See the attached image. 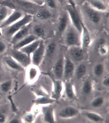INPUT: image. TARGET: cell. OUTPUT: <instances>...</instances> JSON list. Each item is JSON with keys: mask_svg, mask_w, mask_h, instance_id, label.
Returning a JSON list of instances; mask_svg holds the SVG:
<instances>
[{"mask_svg": "<svg viewBox=\"0 0 109 123\" xmlns=\"http://www.w3.org/2000/svg\"><path fill=\"white\" fill-rule=\"evenodd\" d=\"M78 113V110L73 107L69 106L65 108L59 112V116L61 118H69L76 116Z\"/></svg>", "mask_w": 109, "mask_h": 123, "instance_id": "obj_15", "label": "cell"}, {"mask_svg": "<svg viewBox=\"0 0 109 123\" xmlns=\"http://www.w3.org/2000/svg\"><path fill=\"white\" fill-rule=\"evenodd\" d=\"M5 62L8 66L15 69H20L21 68L20 64L16 62L12 57H7L5 58Z\"/></svg>", "mask_w": 109, "mask_h": 123, "instance_id": "obj_24", "label": "cell"}, {"mask_svg": "<svg viewBox=\"0 0 109 123\" xmlns=\"http://www.w3.org/2000/svg\"><path fill=\"white\" fill-rule=\"evenodd\" d=\"M45 48L44 41L41 39L38 47L31 55L32 56L31 61L34 65L38 66L41 62L45 55Z\"/></svg>", "mask_w": 109, "mask_h": 123, "instance_id": "obj_5", "label": "cell"}, {"mask_svg": "<svg viewBox=\"0 0 109 123\" xmlns=\"http://www.w3.org/2000/svg\"><path fill=\"white\" fill-rule=\"evenodd\" d=\"M84 8L89 19L94 24H98L101 19L100 12L93 9L87 4L84 5Z\"/></svg>", "mask_w": 109, "mask_h": 123, "instance_id": "obj_10", "label": "cell"}, {"mask_svg": "<svg viewBox=\"0 0 109 123\" xmlns=\"http://www.w3.org/2000/svg\"><path fill=\"white\" fill-rule=\"evenodd\" d=\"M64 74L66 80L69 79L73 74L75 66L74 64L69 58H66L64 61Z\"/></svg>", "mask_w": 109, "mask_h": 123, "instance_id": "obj_14", "label": "cell"}, {"mask_svg": "<svg viewBox=\"0 0 109 123\" xmlns=\"http://www.w3.org/2000/svg\"><path fill=\"white\" fill-rule=\"evenodd\" d=\"M92 89V83L89 80L86 81L84 83L83 87V92L85 94H88L91 93Z\"/></svg>", "mask_w": 109, "mask_h": 123, "instance_id": "obj_32", "label": "cell"}, {"mask_svg": "<svg viewBox=\"0 0 109 123\" xmlns=\"http://www.w3.org/2000/svg\"><path fill=\"white\" fill-rule=\"evenodd\" d=\"M68 53L71 58L76 62H80L84 58L83 49L81 46H73L69 47Z\"/></svg>", "mask_w": 109, "mask_h": 123, "instance_id": "obj_8", "label": "cell"}, {"mask_svg": "<svg viewBox=\"0 0 109 123\" xmlns=\"http://www.w3.org/2000/svg\"><path fill=\"white\" fill-rule=\"evenodd\" d=\"M34 16L37 19L44 20L50 18L52 16V15L48 10L43 9L38 11Z\"/></svg>", "mask_w": 109, "mask_h": 123, "instance_id": "obj_22", "label": "cell"}, {"mask_svg": "<svg viewBox=\"0 0 109 123\" xmlns=\"http://www.w3.org/2000/svg\"><path fill=\"white\" fill-rule=\"evenodd\" d=\"M86 71H87V68L86 66L83 64L80 65L76 69L77 78L78 79H82L85 75Z\"/></svg>", "mask_w": 109, "mask_h": 123, "instance_id": "obj_27", "label": "cell"}, {"mask_svg": "<svg viewBox=\"0 0 109 123\" xmlns=\"http://www.w3.org/2000/svg\"><path fill=\"white\" fill-rule=\"evenodd\" d=\"M31 34L36 36L39 39H42L45 35V29L41 25L36 24L33 25L32 24Z\"/></svg>", "mask_w": 109, "mask_h": 123, "instance_id": "obj_18", "label": "cell"}, {"mask_svg": "<svg viewBox=\"0 0 109 123\" xmlns=\"http://www.w3.org/2000/svg\"><path fill=\"white\" fill-rule=\"evenodd\" d=\"M65 91L67 97L70 99L73 98L75 97L73 86L71 82L68 81L65 84Z\"/></svg>", "mask_w": 109, "mask_h": 123, "instance_id": "obj_25", "label": "cell"}, {"mask_svg": "<svg viewBox=\"0 0 109 123\" xmlns=\"http://www.w3.org/2000/svg\"><path fill=\"white\" fill-rule=\"evenodd\" d=\"M45 4L51 9H54L56 8V3L55 0H45Z\"/></svg>", "mask_w": 109, "mask_h": 123, "instance_id": "obj_34", "label": "cell"}, {"mask_svg": "<svg viewBox=\"0 0 109 123\" xmlns=\"http://www.w3.org/2000/svg\"><path fill=\"white\" fill-rule=\"evenodd\" d=\"M44 121L48 123H55L54 106L50 105L44 108Z\"/></svg>", "mask_w": 109, "mask_h": 123, "instance_id": "obj_19", "label": "cell"}, {"mask_svg": "<svg viewBox=\"0 0 109 123\" xmlns=\"http://www.w3.org/2000/svg\"><path fill=\"white\" fill-rule=\"evenodd\" d=\"M33 116L32 114H28L26 116L25 120L27 122H31L33 120Z\"/></svg>", "mask_w": 109, "mask_h": 123, "instance_id": "obj_38", "label": "cell"}, {"mask_svg": "<svg viewBox=\"0 0 109 123\" xmlns=\"http://www.w3.org/2000/svg\"><path fill=\"white\" fill-rule=\"evenodd\" d=\"M9 51L10 56L23 66H26L31 62V57L19 49H15L12 47Z\"/></svg>", "mask_w": 109, "mask_h": 123, "instance_id": "obj_4", "label": "cell"}, {"mask_svg": "<svg viewBox=\"0 0 109 123\" xmlns=\"http://www.w3.org/2000/svg\"><path fill=\"white\" fill-rule=\"evenodd\" d=\"M1 1H0V4H1Z\"/></svg>", "mask_w": 109, "mask_h": 123, "instance_id": "obj_44", "label": "cell"}, {"mask_svg": "<svg viewBox=\"0 0 109 123\" xmlns=\"http://www.w3.org/2000/svg\"><path fill=\"white\" fill-rule=\"evenodd\" d=\"M38 39H40L34 35L31 34L16 44L12 45V47L15 49H19Z\"/></svg>", "mask_w": 109, "mask_h": 123, "instance_id": "obj_12", "label": "cell"}, {"mask_svg": "<svg viewBox=\"0 0 109 123\" xmlns=\"http://www.w3.org/2000/svg\"><path fill=\"white\" fill-rule=\"evenodd\" d=\"M55 100L50 98L49 97L44 96L42 98H39L37 100L36 102L41 104H52L55 102Z\"/></svg>", "mask_w": 109, "mask_h": 123, "instance_id": "obj_28", "label": "cell"}, {"mask_svg": "<svg viewBox=\"0 0 109 123\" xmlns=\"http://www.w3.org/2000/svg\"><path fill=\"white\" fill-rule=\"evenodd\" d=\"M2 36V28L0 26V37Z\"/></svg>", "mask_w": 109, "mask_h": 123, "instance_id": "obj_42", "label": "cell"}, {"mask_svg": "<svg viewBox=\"0 0 109 123\" xmlns=\"http://www.w3.org/2000/svg\"><path fill=\"white\" fill-rule=\"evenodd\" d=\"M64 62L63 59L60 58L54 66L53 71L57 79H61L63 76L64 73Z\"/></svg>", "mask_w": 109, "mask_h": 123, "instance_id": "obj_17", "label": "cell"}, {"mask_svg": "<svg viewBox=\"0 0 109 123\" xmlns=\"http://www.w3.org/2000/svg\"><path fill=\"white\" fill-rule=\"evenodd\" d=\"M30 72V77L31 79H33L35 77L37 74V71L34 68H31Z\"/></svg>", "mask_w": 109, "mask_h": 123, "instance_id": "obj_37", "label": "cell"}, {"mask_svg": "<svg viewBox=\"0 0 109 123\" xmlns=\"http://www.w3.org/2000/svg\"><path fill=\"white\" fill-rule=\"evenodd\" d=\"M34 15L25 13L21 19L7 27L2 28V37L8 42L18 31L28 24L33 22Z\"/></svg>", "mask_w": 109, "mask_h": 123, "instance_id": "obj_1", "label": "cell"}, {"mask_svg": "<svg viewBox=\"0 0 109 123\" xmlns=\"http://www.w3.org/2000/svg\"><path fill=\"white\" fill-rule=\"evenodd\" d=\"M11 83L10 81L6 82L1 86V89L3 91L7 92L9 90L11 86Z\"/></svg>", "mask_w": 109, "mask_h": 123, "instance_id": "obj_36", "label": "cell"}, {"mask_svg": "<svg viewBox=\"0 0 109 123\" xmlns=\"http://www.w3.org/2000/svg\"><path fill=\"white\" fill-rule=\"evenodd\" d=\"M69 18L68 14L62 15L60 18L58 24V30L60 33H64L69 25Z\"/></svg>", "mask_w": 109, "mask_h": 123, "instance_id": "obj_20", "label": "cell"}, {"mask_svg": "<svg viewBox=\"0 0 109 123\" xmlns=\"http://www.w3.org/2000/svg\"><path fill=\"white\" fill-rule=\"evenodd\" d=\"M18 123V121L17 120H16V119L13 120H12V121H11V122H10V123Z\"/></svg>", "mask_w": 109, "mask_h": 123, "instance_id": "obj_41", "label": "cell"}, {"mask_svg": "<svg viewBox=\"0 0 109 123\" xmlns=\"http://www.w3.org/2000/svg\"><path fill=\"white\" fill-rule=\"evenodd\" d=\"M98 51L99 54L102 56H105L109 51V46L106 43L102 44L98 47Z\"/></svg>", "mask_w": 109, "mask_h": 123, "instance_id": "obj_30", "label": "cell"}, {"mask_svg": "<svg viewBox=\"0 0 109 123\" xmlns=\"http://www.w3.org/2000/svg\"><path fill=\"white\" fill-rule=\"evenodd\" d=\"M104 71L103 65L101 63L97 64L94 67V72L95 74L97 76H100L103 74Z\"/></svg>", "mask_w": 109, "mask_h": 123, "instance_id": "obj_29", "label": "cell"}, {"mask_svg": "<svg viewBox=\"0 0 109 123\" xmlns=\"http://www.w3.org/2000/svg\"><path fill=\"white\" fill-rule=\"evenodd\" d=\"M82 30L81 35V46L82 48H87L90 45L92 42V37L87 29L82 22Z\"/></svg>", "mask_w": 109, "mask_h": 123, "instance_id": "obj_9", "label": "cell"}, {"mask_svg": "<svg viewBox=\"0 0 109 123\" xmlns=\"http://www.w3.org/2000/svg\"><path fill=\"white\" fill-rule=\"evenodd\" d=\"M56 45L54 43H51L47 45L45 48V54L47 57L53 56L56 49Z\"/></svg>", "mask_w": 109, "mask_h": 123, "instance_id": "obj_26", "label": "cell"}, {"mask_svg": "<svg viewBox=\"0 0 109 123\" xmlns=\"http://www.w3.org/2000/svg\"><path fill=\"white\" fill-rule=\"evenodd\" d=\"M25 13L20 9H14L5 21L0 26L2 28L9 26L21 19L24 16Z\"/></svg>", "mask_w": 109, "mask_h": 123, "instance_id": "obj_7", "label": "cell"}, {"mask_svg": "<svg viewBox=\"0 0 109 123\" xmlns=\"http://www.w3.org/2000/svg\"><path fill=\"white\" fill-rule=\"evenodd\" d=\"M39 6H43L45 4V0H27Z\"/></svg>", "mask_w": 109, "mask_h": 123, "instance_id": "obj_35", "label": "cell"}, {"mask_svg": "<svg viewBox=\"0 0 109 123\" xmlns=\"http://www.w3.org/2000/svg\"><path fill=\"white\" fill-rule=\"evenodd\" d=\"M70 4L66 7V11L71 21L72 25L81 33L82 30V22L76 12L74 4L70 0Z\"/></svg>", "mask_w": 109, "mask_h": 123, "instance_id": "obj_3", "label": "cell"}, {"mask_svg": "<svg viewBox=\"0 0 109 123\" xmlns=\"http://www.w3.org/2000/svg\"><path fill=\"white\" fill-rule=\"evenodd\" d=\"M64 33V43L68 47L81 46V33L72 25L68 26Z\"/></svg>", "mask_w": 109, "mask_h": 123, "instance_id": "obj_2", "label": "cell"}, {"mask_svg": "<svg viewBox=\"0 0 109 123\" xmlns=\"http://www.w3.org/2000/svg\"><path fill=\"white\" fill-rule=\"evenodd\" d=\"M104 103V100L101 97H98L96 98L92 102L91 105L93 107L98 108L101 107Z\"/></svg>", "mask_w": 109, "mask_h": 123, "instance_id": "obj_33", "label": "cell"}, {"mask_svg": "<svg viewBox=\"0 0 109 123\" xmlns=\"http://www.w3.org/2000/svg\"><path fill=\"white\" fill-rule=\"evenodd\" d=\"M14 9L1 2L0 4V26L5 21Z\"/></svg>", "mask_w": 109, "mask_h": 123, "instance_id": "obj_13", "label": "cell"}, {"mask_svg": "<svg viewBox=\"0 0 109 123\" xmlns=\"http://www.w3.org/2000/svg\"><path fill=\"white\" fill-rule=\"evenodd\" d=\"M109 77L104 79L103 81V84L105 86L109 87Z\"/></svg>", "mask_w": 109, "mask_h": 123, "instance_id": "obj_39", "label": "cell"}, {"mask_svg": "<svg viewBox=\"0 0 109 123\" xmlns=\"http://www.w3.org/2000/svg\"><path fill=\"white\" fill-rule=\"evenodd\" d=\"M59 1L60 2L62 3L63 2V0H59Z\"/></svg>", "mask_w": 109, "mask_h": 123, "instance_id": "obj_43", "label": "cell"}, {"mask_svg": "<svg viewBox=\"0 0 109 123\" xmlns=\"http://www.w3.org/2000/svg\"><path fill=\"white\" fill-rule=\"evenodd\" d=\"M7 41L2 37H0V54L5 52L7 47Z\"/></svg>", "mask_w": 109, "mask_h": 123, "instance_id": "obj_31", "label": "cell"}, {"mask_svg": "<svg viewBox=\"0 0 109 123\" xmlns=\"http://www.w3.org/2000/svg\"><path fill=\"white\" fill-rule=\"evenodd\" d=\"M32 23L26 25L17 32L10 39L9 43L14 45L31 34Z\"/></svg>", "mask_w": 109, "mask_h": 123, "instance_id": "obj_6", "label": "cell"}, {"mask_svg": "<svg viewBox=\"0 0 109 123\" xmlns=\"http://www.w3.org/2000/svg\"><path fill=\"white\" fill-rule=\"evenodd\" d=\"M5 120V115L3 114H0V122L3 123V122H4Z\"/></svg>", "mask_w": 109, "mask_h": 123, "instance_id": "obj_40", "label": "cell"}, {"mask_svg": "<svg viewBox=\"0 0 109 123\" xmlns=\"http://www.w3.org/2000/svg\"><path fill=\"white\" fill-rule=\"evenodd\" d=\"M41 40V39H38L19 50L25 53L29 57H31L32 53L38 47L40 43Z\"/></svg>", "mask_w": 109, "mask_h": 123, "instance_id": "obj_16", "label": "cell"}, {"mask_svg": "<svg viewBox=\"0 0 109 123\" xmlns=\"http://www.w3.org/2000/svg\"><path fill=\"white\" fill-rule=\"evenodd\" d=\"M87 118L91 121L96 122H102L104 121V118L97 113L88 112L85 113Z\"/></svg>", "mask_w": 109, "mask_h": 123, "instance_id": "obj_23", "label": "cell"}, {"mask_svg": "<svg viewBox=\"0 0 109 123\" xmlns=\"http://www.w3.org/2000/svg\"><path fill=\"white\" fill-rule=\"evenodd\" d=\"M88 4L93 9L100 13L108 10L107 4L102 0H91Z\"/></svg>", "mask_w": 109, "mask_h": 123, "instance_id": "obj_11", "label": "cell"}, {"mask_svg": "<svg viewBox=\"0 0 109 123\" xmlns=\"http://www.w3.org/2000/svg\"><path fill=\"white\" fill-rule=\"evenodd\" d=\"M54 84V90L53 91V98L57 100L60 98L62 90V82L53 79Z\"/></svg>", "mask_w": 109, "mask_h": 123, "instance_id": "obj_21", "label": "cell"}]
</instances>
